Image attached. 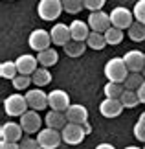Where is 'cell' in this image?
Wrapping results in <instances>:
<instances>
[{"instance_id":"obj_11","label":"cell","mask_w":145,"mask_h":149,"mask_svg":"<svg viewBox=\"0 0 145 149\" xmlns=\"http://www.w3.org/2000/svg\"><path fill=\"white\" fill-rule=\"evenodd\" d=\"M48 107L51 111L66 112L68 107H70V96H68L65 90H51L48 94Z\"/></svg>"},{"instance_id":"obj_6","label":"cell","mask_w":145,"mask_h":149,"mask_svg":"<svg viewBox=\"0 0 145 149\" xmlns=\"http://www.w3.org/2000/svg\"><path fill=\"white\" fill-rule=\"evenodd\" d=\"M37 142L40 144L42 149H57L59 144L62 142V136L57 129H51V127H46V129H40L39 134H37Z\"/></svg>"},{"instance_id":"obj_14","label":"cell","mask_w":145,"mask_h":149,"mask_svg":"<svg viewBox=\"0 0 145 149\" xmlns=\"http://www.w3.org/2000/svg\"><path fill=\"white\" fill-rule=\"evenodd\" d=\"M123 61L129 72H143L145 68V54H142L140 50H130L123 55Z\"/></svg>"},{"instance_id":"obj_15","label":"cell","mask_w":145,"mask_h":149,"mask_svg":"<svg viewBox=\"0 0 145 149\" xmlns=\"http://www.w3.org/2000/svg\"><path fill=\"white\" fill-rule=\"evenodd\" d=\"M17 68H19V74H22V76H31L33 72L37 70V65H39V59L37 57H33L31 54H22L17 57Z\"/></svg>"},{"instance_id":"obj_2","label":"cell","mask_w":145,"mask_h":149,"mask_svg":"<svg viewBox=\"0 0 145 149\" xmlns=\"http://www.w3.org/2000/svg\"><path fill=\"white\" fill-rule=\"evenodd\" d=\"M28 109H30V105H28V100L26 96H22L19 92L15 94H9L8 98L4 100V111L8 116H22V114L28 112Z\"/></svg>"},{"instance_id":"obj_3","label":"cell","mask_w":145,"mask_h":149,"mask_svg":"<svg viewBox=\"0 0 145 149\" xmlns=\"http://www.w3.org/2000/svg\"><path fill=\"white\" fill-rule=\"evenodd\" d=\"M65 11L62 0H39L37 13L42 20H55L59 19L61 13Z\"/></svg>"},{"instance_id":"obj_32","label":"cell","mask_w":145,"mask_h":149,"mask_svg":"<svg viewBox=\"0 0 145 149\" xmlns=\"http://www.w3.org/2000/svg\"><path fill=\"white\" fill-rule=\"evenodd\" d=\"M132 15H134V20L145 24V0H138L132 8Z\"/></svg>"},{"instance_id":"obj_24","label":"cell","mask_w":145,"mask_h":149,"mask_svg":"<svg viewBox=\"0 0 145 149\" xmlns=\"http://www.w3.org/2000/svg\"><path fill=\"white\" fill-rule=\"evenodd\" d=\"M0 76L4 79H13L19 76V68H17V63L15 61H4L2 65H0Z\"/></svg>"},{"instance_id":"obj_17","label":"cell","mask_w":145,"mask_h":149,"mask_svg":"<svg viewBox=\"0 0 145 149\" xmlns=\"http://www.w3.org/2000/svg\"><path fill=\"white\" fill-rule=\"evenodd\" d=\"M70 33H72V41H81V42H86V39H88V35L92 33L88 22H83L79 19L72 20L70 24Z\"/></svg>"},{"instance_id":"obj_16","label":"cell","mask_w":145,"mask_h":149,"mask_svg":"<svg viewBox=\"0 0 145 149\" xmlns=\"http://www.w3.org/2000/svg\"><path fill=\"white\" fill-rule=\"evenodd\" d=\"M123 103L119 100H112V98H107L105 101L99 105V112L103 114L105 118H118L121 112H123Z\"/></svg>"},{"instance_id":"obj_39","label":"cell","mask_w":145,"mask_h":149,"mask_svg":"<svg viewBox=\"0 0 145 149\" xmlns=\"http://www.w3.org/2000/svg\"><path fill=\"white\" fill-rule=\"evenodd\" d=\"M138 120H140V122H143V123H145V112H142V114H140V118H138Z\"/></svg>"},{"instance_id":"obj_19","label":"cell","mask_w":145,"mask_h":149,"mask_svg":"<svg viewBox=\"0 0 145 149\" xmlns=\"http://www.w3.org/2000/svg\"><path fill=\"white\" fill-rule=\"evenodd\" d=\"M66 118L70 123H79L85 125L86 120H88V111H86L85 105H70L66 111Z\"/></svg>"},{"instance_id":"obj_7","label":"cell","mask_w":145,"mask_h":149,"mask_svg":"<svg viewBox=\"0 0 145 149\" xmlns=\"http://www.w3.org/2000/svg\"><path fill=\"white\" fill-rule=\"evenodd\" d=\"M28 44H30V48L31 50H35L37 54L39 52H44V50H48L50 48V44H51V35H50V31H46V30H33L30 33V39H28Z\"/></svg>"},{"instance_id":"obj_30","label":"cell","mask_w":145,"mask_h":149,"mask_svg":"<svg viewBox=\"0 0 145 149\" xmlns=\"http://www.w3.org/2000/svg\"><path fill=\"white\" fill-rule=\"evenodd\" d=\"M62 8H65L66 13L77 15L79 11L85 8V2H83V0H62Z\"/></svg>"},{"instance_id":"obj_40","label":"cell","mask_w":145,"mask_h":149,"mask_svg":"<svg viewBox=\"0 0 145 149\" xmlns=\"http://www.w3.org/2000/svg\"><path fill=\"white\" fill-rule=\"evenodd\" d=\"M125 149H140V147H136V146H129V147H125Z\"/></svg>"},{"instance_id":"obj_25","label":"cell","mask_w":145,"mask_h":149,"mask_svg":"<svg viewBox=\"0 0 145 149\" xmlns=\"http://www.w3.org/2000/svg\"><path fill=\"white\" fill-rule=\"evenodd\" d=\"M88 48L85 42H81V41H70L65 46V54L68 57H79V55H83L85 54V50Z\"/></svg>"},{"instance_id":"obj_8","label":"cell","mask_w":145,"mask_h":149,"mask_svg":"<svg viewBox=\"0 0 145 149\" xmlns=\"http://www.w3.org/2000/svg\"><path fill=\"white\" fill-rule=\"evenodd\" d=\"M88 26L92 31L97 33H105L112 24H110V13H105V11H92L88 15Z\"/></svg>"},{"instance_id":"obj_43","label":"cell","mask_w":145,"mask_h":149,"mask_svg":"<svg viewBox=\"0 0 145 149\" xmlns=\"http://www.w3.org/2000/svg\"><path fill=\"white\" fill-rule=\"evenodd\" d=\"M143 149H145V147H143Z\"/></svg>"},{"instance_id":"obj_20","label":"cell","mask_w":145,"mask_h":149,"mask_svg":"<svg viewBox=\"0 0 145 149\" xmlns=\"http://www.w3.org/2000/svg\"><path fill=\"white\" fill-rule=\"evenodd\" d=\"M37 59H39V65L42 68H50V66H53L55 63L59 61V54L55 52V48H48L44 52H39Z\"/></svg>"},{"instance_id":"obj_10","label":"cell","mask_w":145,"mask_h":149,"mask_svg":"<svg viewBox=\"0 0 145 149\" xmlns=\"http://www.w3.org/2000/svg\"><path fill=\"white\" fill-rule=\"evenodd\" d=\"M20 127L24 129L26 134H33V133H39L40 131V123H42V118L39 116L37 111H28L26 114L20 116Z\"/></svg>"},{"instance_id":"obj_5","label":"cell","mask_w":145,"mask_h":149,"mask_svg":"<svg viewBox=\"0 0 145 149\" xmlns=\"http://www.w3.org/2000/svg\"><path fill=\"white\" fill-rule=\"evenodd\" d=\"M61 136H62V142H65V144H68V146H77V144L83 142V138L86 136V131H85L83 125L68 122L66 127L61 131Z\"/></svg>"},{"instance_id":"obj_41","label":"cell","mask_w":145,"mask_h":149,"mask_svg":"<svg viewBox=\"0 0 145 149\" xmlns=\"http://www.w3.org/2000/svg\"><path fill=\"white\" fill-rule=\"evenodd\" d=\"M142 74H143V77H145V68H143V72H142Z\"/></svg>"},{"instance_id":"obj_13","label":"cell","mask_w":145,"mask_h":149,"mask_svg":"<svg viewBox=\"0 0 145 149\" xmlns=\"http://www.w3.org/2000/svg\"><path fill=\"white\" fill-rule=\"evenodd\" d=\"M26 100H28V105H30L31 111L40 112L42 109L48 107V94H46L44 90H40L39 87L35 90H28V92H26Z\"/></svg>"},{"instance_id":"obj_34","label":"cell","mask_w":145,"mask_h":149,"mask_svg":"<svg viewBox=\"0 0 145 149\" xmlns=\"http://www.w3.org/2000/svg\"><path fill=\"white\" fill-rule=\"evenodd\" d=\"M83 2H85V8L90 9V13H92V11H101L107 0H83Z\"/></svg>"},{"instance_id":"obj_33","label":"cell","mask_w":145,"mask_h":149,"mask_svg":"<svg viewBox=\"0 0 145 149\" xmlns=\"http://www.w3.org/2000/svg\"><path fill=\"white\" fill-rule=\"evenodd\" d=\"M19 147L20 149H42L40 144L37 142V138H30V136H24V138L19 142Z\"/></svg>"},{"instance_id":"obj_29","label":"cell","mask_w":145,"mask_h":149,"mask_svg":"<svg viewBox=\"0 0 145 149\" xmlns=\"http://www.w3.org/2000/svg\"><path fill=\"white\" fill-rule=\"evenodd\" d=\"M119 101L123 103V107H127V109H134L138 103H140V98H138L136 90H125L123 96L119 98Z\"/></svg>"},{"instance_id":"obj_23","label":"cell","mask_w":145,"mask_h":149,"mask_svg":"<svg viewBox=\"0 0 145 149\" xmlns=\"http://www.w3.org/2000/svg\"><path fill=\"white\" fill-rule=\"evenodd\" d=\"M103 92H105L107 98L119 100L121 96H123V92H125V87H123V83H112V81H108L105 85V88H103Z\"/></svg>"},{"instance_id":"obj_18","label":"cell","mask_w":145,"mask_h":149,"mask_svg":"<svg viewBox=\"0 0 145 149\" xmlns=\"http://www.w3.org/2000/svg\"><path fill=\"white\" fill-rule=\"evenodd\" d=\"M46 122V127H51V129H57V131H62L68 123V118H66V112H61V111H50L44 118Z\"/></svg>"},{"instance_id":"obj_38","label":"cell","mask_w":145,"mask_h":149,"mask_svg":"<svg viewBox=\"0 0 145 149\" xmlns=\"http://www.w3.org/2000/svg\"><path fill=\"white\" fill-rule=\"evenodd\" d=\"M96 149H116L112 144H107V142H103V144H99V146H96Z\"/></svg>"},{"instance_id":"obj_26","label":"cell","mask_w":145,"mask_h":149,"mask_svg":"<svg viewBox=\"0 0 145 149\" xmlns=\"http://www.w3.org/2000/svg\"><path fill=\"white\" fill-rule=\"evenodd\" d=\"M86 46L92 48V50H103L107 46L105 35H103V33H97V31H92L88 35V39H86Z\"/></svg>"},{"instance_id":"obj_9","label":"cell","mask_w":145,"mask_h":149,"mask_svg":"<svg viewBox=\"0 0 145 149\" xmlns=\"http://www.w3.org/2000/svg\"><path fill=\"white\" fill-rule=\"evenodd\" d=\"M24 129L20 127V123H15V122H6L2 127H0V138L2 142H19L24 138Z\"/></svg>"},{"instance_id":"obj_28","label":"cell","mask_w":145,"mask_h":149,"mask_svg":"<svg viewBox=\"0 0 145 149\" xmlns=\"http://www.w3.org/2000/svg\"><path fill=\"white\" fill-rule=\"evenodd\" d=\"M103 35H105L107 44H112V46H116V44H119L123 41V30H118V28H114V26H110Z\"/></svg>"},{"instance_id":"obj_37","label":"cell","mask_w":145,"mask_h":149,"mask_svg":"<svg viewBox=\"0 0 145 149\" xmlns=\"http://www.w3.org/2000/svg\"><path fill=\"white\" fill-rule=\"evenodd\" d=\"M136 92H138V98H140V101H142V103H145V81H143V85L136 90Z\"/></svg>"},{"instance_id":"obj_35","label":"cell","mask_w":145,"mask_h":149,"mask_svg":"<svg viewBox=\"0 0 145 149\" xmlns=\"http://www.w3.org/2000/svg\"><path fill=\"white\" fill-rule=\"evenodd\" d=\"M134 136H136V140H140L145 144V123L140 122V120H138L136 125H134Z\"/></svg>"},{"instance_id":"obj_21","label":"cell","mask_w":145,"mask_h":149,"mask_svg":"<svg viewBox=\"0 0 145 149\" xmlns=\"http://www.w3.org/2000/svg\"><path fill=\"white\" fill-rule=\"evenodd\" d=\"M143 81H145V77L142 72H130L125 79L123 87H125V90H138L143 85Z\"/></svg>"},{"instance_id":"obj_42","label":"cell","mask_w":145,"mask_h":149,"mask_svg":"<svg viewBox=\"0 0 145 149\" xmlns=\"http://www.w3.org/2000/svg\"><path fill=\"white\" fill-rule=\"evenodd\" d=\"M9 2H11V0H9Z\"/></svg>"},{"instance_id":"obj_4","label":"cell","mask_w":145,"mask_h":149,"mask_svg":"<svg viewBox=\"0 0 145 149\" xmlns=\"http://www.w3.org/2000/svg\"><path fill=\"white\" fill-rule=\"evenodd\" d=\"M110 24L118 30H129V28L134 24V15H132L130 9L123 8V6H118L110 11Z\"/></svg>"},{"instance_id":"obj_1","label":"cell","mask_w":145,"mask_h":149,"mask_svg":"<svg viewBox=\"0 0 145 149\" xmlns=\"http://www.w3.org/2000/svg\"><path fill=\"white\" fill-rule=\"evenodd\" d=\"M129 68H127L123 57H112L110 61H107L105 65V76L108 81L112 83H125L127 76H129Z\"/></svg>"},{"instance_id":"obj_22","label":"cell","mask_w":145,"mask_h":149,"mask_svg":"<svg viewBox=\"0 0 145 149\" xmlns=\"http://www.w3.org/2000/svg\"><path fill=\"white\" fill-rule=\"evenodd\" d=\"M31 81L35 83L39 88L40 87H46V85L51 81V74H50L48 68H37V70L31 74Z\"/></svg>"},{"instance_id":"obj_27","label":"cell","mask_w":145,"mask_h":149,"mask_svg":"<svg viewBox=\"0 0 145 149\" xmlns=\"http://www.w3.org/2000/svg\"><path fill=\"white\" fill-rule=\"evenodd\" d=\"M129 37H130L134 42H142V41H145V24L134 20V24L129 28Z\"/></svg>"},{"instance_id":"obj_12","label":"cell","mask_w":145,"mask_h":149,"mask_svg":"<svg viewBox=\"0 0 145 149\" xmlns=\"http://www.w3.org/2000/svg\"><path fill=\"white\" fill-rule=\"evenodd\" d=\"M50 35H51V42L55 46H62L65 48L68 42L72 41V33H70V26L62 24V22H57V24L50 30Z\"/></svg>"},{"instance_id":"obj_31","label":"cell","mask_w":145,"mask_h":149,"mask_svg":"<svg viewBox=\"0 0 145 149\" xmlns=\"http://www.w3.org/2000/svg\"><path fill=\"white\" fill-rule=\"evenodd\" d=\"M11 83H13L15 90H26L30 87V83H33V81H31V76H22V74H19Z\"/></svg>"},{"instance_id":"obj_36","label":"cell","mask_w":145,"mask_h":149,"mask_svg":"<svg viewBox=\"0 0 145 149\" xmlns=\"http://www.w3.org/2000/svg\"><path fill=\"white\" fill-rule=\"evenodd\" d=\"M0 149H20L17 142H2L0 144Z\"/></svg>"}]
</instances>
